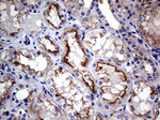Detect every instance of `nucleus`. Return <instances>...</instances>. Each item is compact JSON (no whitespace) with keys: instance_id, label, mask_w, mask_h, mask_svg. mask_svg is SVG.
Segmentation results:
<instances>
[{"instance_id":"7ed1b4c3","label":"nucleus","mask_w":160,"mask_h":120,"mask_svg":"<svg viewBox=\"0 0 160 120\" xmlns=\"http://www.w3.org/2000/svg\"><path fill=\"white\" fill-rule=\"evenodd\" d=\"M38 42H40V45L44 48V51L50 52V53H58V52H59L58 45H56V44L53 43L52 41L48 38V36H43V38H40Z\"/></svg>"},{"instance_id":"39448f33","label":"nucleus","mask_w":160,"mask_h":120,"mask_svg":"<svg viewBox=\"0 0 160 120\" xmlns=\"http://www.w3.org/2000/svg\"><path fill=\"white\" fill-rule=\"evenodd\" d=\"M82 79L84 80V83L88 85V87L91 89V91L94 92L95 91V84H94V80L92 79V77L90 76V74L88 72H82Z\"/></svg>"},{"instance_id":"423d86ee","label":"nucleus","mask_w":160,"mask_h":120,"mask_svg":"<svg viewBox=\"0 0 160 120\" xmlns=\"http://www.w3.org/2000/svg\"><path fill=\"white\" fill-rule=\"evenodd\" d=\"M29 95H30V91L28 89H22L18 93H17V98L22 101V100H26V99L29 98Z\"/></svg>"},{"instance_id":"20e7f679","label":"nucleus","mask_w":160,"mask_h":120,"mask_svg":"<svg viewBox=\"0 0 160 120\" xmlns=\"http://www.w3.org/2000/svg\"><path fill=\"white\" fill-rule=\"evenodd\" d=\"M13 84V78H7V79L2 80L1 82V101L3 102V99L8 95V92H9L10 87Z\"/></svg>"},{"instance_id":"f257e3e1","label":"nucleus","mask_w":160,"mask_h":120,"mask_svg":"<svg viewBox=\"0 0 160 120\" xmlns=\"http://www.w3.org/2000/svg\"><path fill=\"white\" fill-rule=\"evenodd\" d=\"M64 41H65L66 46L65 55L63 56L64 62L76 70L86 68L88 64V58L81 44L79 43L77 31H68L64 36Z\"/></svg>"},{"instance_id":"f03ea898","label":"nucleus","mask_w":160,"mask_h":120,"mask_svg":"<svg viewBox=\"0 0 160 120\" xmlns=\"http://www.w3.org/2000/svg\"><path fill=\"white\" fill-rule=\"evenodd\" d=\"M45 19L48 23L56 28H59L63 23V18L60 15V11H59V7L57 4L52 3L47 8L45 11Z\"/></svg>"}]
</instances>
